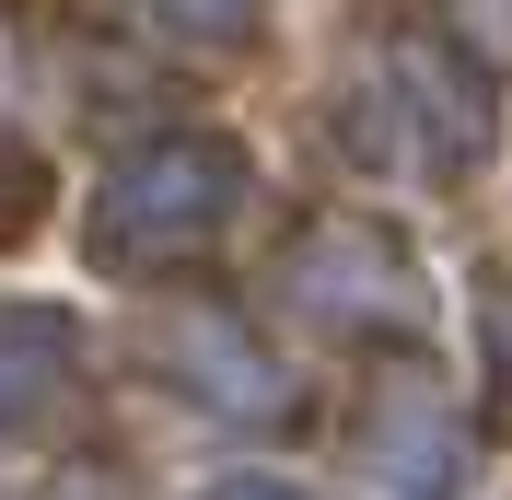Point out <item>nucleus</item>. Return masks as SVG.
Wrapping results in <instances>:
<instances>
[{
    "label": "nucleus",
    "instance_id": "nucleus-2",
    "mask_svg": "<svg viewBox=\"0 0 512 500\" xmlns=\"http://www.w3.org/2000/svg\"><path fill=\"white\" fill-rule=\"evenodd\" d=\"M280 303L315 314V326H338V338H419V326H431V280H419V256L396 245L384 221H361V210H326V221L291 233Z\"/></svg>",
    "mask_w": 512,
    "mask_h": 500
},
{
    "label": "nucleus",
    "instance_id": "nucleus-1",
    "mask_svg": "<svg viewBox=\"0 0 512 500\" xmlns=\"http://www.w3.org/2000/svg\"><path fill=\"white\" fill-rule=\"evenodd\" d=\"M245 210V152L233 140H152L140 163L105 175V210H94V256L117 268H175V256H210Z\"/></svg>",
    "mask_w": 512,
    "mask_h": 500
},
{
    "label": "nucleus",
    "instance_id": "nucleus-4",
    "mask_svg": "<svg viewBox=\"0 0 512 500\" xmlns=\"http://www.w3.org/2000/svg\"><path fill=\"white\" fill-rule=\"evenodd\" d=\"M373 466L396 477V489H454V419L419 407V396H396L373 419Z\"/></svg>",
    "mask_w": 512,
    "mask_h": 500
},
{
    "label": "nucleus",
    "instance_id": "nucleus-5",
    "mask_svg": "<svg viewBox=\"0 0 512 500\" xmlns=\"http://www.w3.org/2000/svg\"><path fill=\"white\" fill-rule=\"evenodd\" d=\"M210 500H303V489H268V477H233V489H210Z\"/></svg>",
    "mask_w": 512,
    "mask_h": 500
},
{
    "label": "nucleus",
    "instance_id": "nucleus-3",
    "mask_svg": "<svg viewBox=\"0 0 512 500\" xmlns=\"http://www.w3.org/2000/svg\"><path fill=\"white\" fill-rule=\"evenodd\" d=\"M59 384H70V326L59 314H0V419H35Z\"/></svg>",
    "mask_w": 512,
    "mask_h": 500
}]
</instances>
